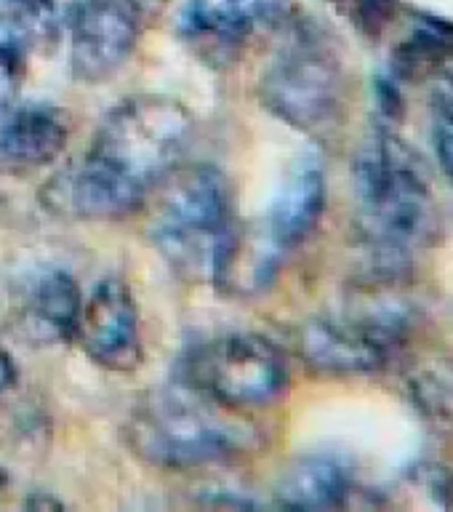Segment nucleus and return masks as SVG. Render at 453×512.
Listing matches in <instances>:
<instances>
[{
  "instance_id": "1",
  "label": "nucleus",
  "mask_w": 453,
  "mask_h": 512,
  "mask_svg": "<svg viewBox=\"0 0 453 512\" xmlns=\"http://www.w3.org/2000/svg\"><path fill=\"white\" fill-rule=\"evenodd\" d=\"M195 134V118L174 96L136 94L115 104L96 128L86 155L43 187L51 211L88 222L139 214Z\"/></svg>"
},
{
  "instance_id": "2",
  "label": "nucleus",
  "mask_w": 453,
  "mask_h": 512,
  "mask_svg": "<svg viewBox=\"0 0 453 512\" xmlns=\"http://www.w3.org/2000/svg\"><path fill=\"white\" fill-rule=\"evenodd\" d=\"M363 238L387 270H403L440 238V211L422 160L400 136L376 128L352 163Z\"/></svg>"
},
{
  "instance_id": "3",
  "label": "nucleus",
  "mask_w": 453,
  "mask_h": 512,
  "mask_svg": "<svg viewBox=\"0 0 453 512\" xmlns=\"http://www.w3.org/2000/svg\"><path fill=\"white\" fill-rule=\"evenodd\" d=\"M150 240L179 278L214 283L232 224V190L216 166H179L152 192Z\"/></svg>"
},
{
  "instance_id": "4",
  "label": "nucleus",
  "mask_w": 453,
  "mask_h": 512,
  "mask_svg": "<svg viewBox=\"0 0 453 512\" xmlns=\"http://www.w3.org/2000/svg\"><path fill=\"white\" fill-rule=\"evenodd\" d=\"M163 395L134 411L126 422L128 448L160 470H195L227 462L246 446V432L224 416L227 408L184 390Z\"/></svg>"
},
{
  "instance_id": "5",
  "label": "nucleus",
  "mask_w": 453,
  "mask_h": 512,
  "mask_svg": "<svg viewBox=\"0 0 453 512\" xmlns=\"http://www.w3.org/2000/svg\"><path fill=\"white\" fill-rule=\"evenodd\" d=\"M179 387L227 411L262 408L288 387V363L278 344L259 334H227L184 352Z\"/></svg>"
},
{
  "instance_id": "6",
  "label": "nucleus",
  "mask_w": 453,
  "mask_h": 512,
  "mask_svg": "<svg viewBox=\"0 0 453 512\" xmlns=\"http://www.w3.org/2000/svg\"><path fill=\"white\" fill-rule=\"evenodd\" d=\"M259 99L296 131H323L344 107L342 64L318 38L299 35L264 72Z\"/></svg>"
},
{
  "instance_id": "7",
  "label": "nucleus",
  "mask_w": 453,
  "mask_h": 512,
  "mask_svg": "<svg viewBox=\"0 0 453 512\" xmlns=\"http://www.w3.org/2000/svg\"><path fill=\"white\" fill-rule=\"evenodd\" d=\"M406 304H379L347 318L307 320L299 331V355L312 371L326 376L374 374L408 334Z\"/></svg>"
},
{
  "instance_id": "8",
  "label": "nucleus",
  "mask_w": 453,
  "mask_h": 512,
  "mask_svg": "<svg viewBox=\"0 0 453 512\" xmlns=\"http://www.w3.org/2000/svg\"><path fill=\"white\" fill-rule=\"evenodd\" d=\"M136 0H86L70 22V64L80 83H104L128 62L139 43Z\"/></svg>"
},
{
  "instance_id": "9",
  "label": "nucleus",
  "mask_w": 453,
  "mask_h": 512,
  "mask_svg": "<svg viewBox=\"0 0 453 512\" xmlns=\"http://www.w3.org/2000/svg\"><path fill=\"white\" fill-rule=\"evenodd\" d=\"M75 339L96 366L131 371L142 363V331L134 291L120 278H104L83 299Z\"/></svg>"
},
{
  "instance_id": "10",
  "label": "nucleus",
  "mask_w": 453,
  "mask_h": 512,
  "mask_svg": "<svg viewBox=\"0 0 453 512\" xmlns=\"http://www.w3.org/2000/svg\"><path fill=\"white\" fill-rule=\"evenodd\" d=\"M288 0H184L179 32L206 62H230L251 32L278 22Z\"/></svg>"
},
{
  "instance_id": "11",
  "label": "nucleus",
  "mask_w": 453,
  "mask_h": 512,
  "mask_svg": "<svg viewBox=\"0 0 453 512\" xmlns=\"http://www.w3.org/2000/svg\"><path fill=\"white\" fill-rule=\"evenodd\" d=\"M70 120L54 104L0 102V176H27L48 168L67 147Z\"/></svg>"
},
{
  "instance_id": "12",
  "label": "nucleus",
  "mask_w": 453,
  "mask_h": 512,
  "mask_svg": "<svg viewBox=\"0 0 453 512\" xmlns=\"http://www.w3.org/2000/svg\"><path fill=\"white\" fill-rule=\"evenodd\" d=\"M326 200V166L318 152H304L286 168L262 227L286 254H291L315 232L326 211Z\"/></svg>"
},
{
  "instance_id": "13",
  "label": "nucleus",
  "mask_w": 453,
  "mask_h": 512,
  "mask_svg": "<svg viewBox=\"0 0 453 512\" xmlns=\"http://www.w3.org/2000/svg\"><path fill=\"white\" fill-rule=\"evenodd\" d=\"M286 256V251L267 235L262 222H235L216 267L214 286L235 299L264 294L283 270Z\"/></svg>"
},
{
  "instance_id": "14",
  "label": "nucleus",
  "mask_w": 453,
  "mask_h": 512,
  "mask_svg": "<svg viewBox=\"0 0 453 512\" xmlns=\"http://www.w3.org/2000/svg\"><path fill=\"white\" fill-rule=\"evenodd\" d=\"M352 470L334 454L299 456L275 486V499L288 510H331L352 494Z\"/></svg>"
},
{
  "instance_id": "15",
  "label": "nucleus",
  "mask_w": 453,
  "mask_h": 512,
  "mask_svg": "<svg viewBox=\"0 0 453 512\" xmlns=\"http://www.w3.org/2000/svg\"><path fill=\"white\" fill-rule=\"evenodd\" d=\"M83 294L70 272H46L24 304V323L38 342H70L78 331Z\"/></svg>"
},
{
  "instance_id": "16",
  "label": "nucleus",
  "mask_w": 453,
  "mask_h": 512,
  "mask_svg": "<svg viewBox=\"0 0 453 512\" xmlns=\"http://www.w3.org/2000/svg\"><path fill=\"white\" fill-rule=\"evenodd\" d=\"M432 144L446 176L453 184V96H440L432 120Z\"/></svg>"
},
{
  "instance_id": "17",
  "label": "nucleus",
  "mask_w": 453,
  "mask_h": 512,
  "mask_svg": "<svg viewBox=\"0 0 453 512\" xmlns=\"http://www.w3.org/2000/svg\"><path fill=\"white\" fill-rule=\"evenodd\" d=\"M398 0H355V22L368 38H379L392 22Z\"/></svg>"
},
{
  "instance_id": "18",
  "label": "nucleus",
  "mask_w": 453,
  "mask_h": 512,
  "mask_svg": "<svg viewBox=\"0 0 453 512\" xmlns=\"http://www.w3.org/2000/svg\"><path fill=\"white\" fill-rule=\"evenodd\" d=\"M16 382V366L8 352L0 350V395Z\"/></svg>"
}]
</instances>
